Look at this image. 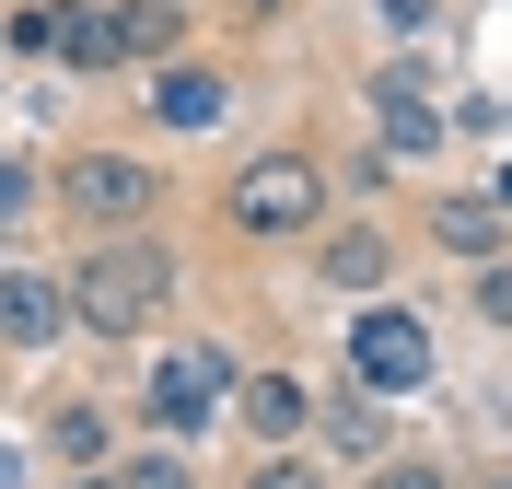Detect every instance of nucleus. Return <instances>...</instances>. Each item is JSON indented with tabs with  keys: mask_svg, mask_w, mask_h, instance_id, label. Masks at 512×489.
Segmentation results:
<instances>
[{
	"mask_svg": "<svg viewBox=\"0 0 512 489\" xmlns=\"http://www.w3.org/2000/svg\"><path fill=\"white\" fill-rule=\"evenodd\" d=\"M478 315H489V326H512V268H478Z\"/></svg>",
	"mask_w": 512,
	"mask_h": 489,
	"instance_id": "17",
	"label": "nucleus"
},
{
	"mask_svg": "<svg viewBox=\"0 0 512 489\" xmlns=\"http://www.w3.org/2000/svg\"><path fill=\"white\" fill-rule=\"evenodd\" d=\"M59 198H70V210H82L94 233H128V222H140V210L163 198V175H152L140 152H82V163L59 175Z\"/></svg>",
	"mask_w": 512,
	"mask_h": 489,
	"instance_id": "6",
	"label": "nucleus"
},
{
	"mask_svg": "<svg viewBox=\"0 0 512 489\" xmlns=\"http://www.w3.org/2000/svg\"><path fill=\"white\" fill-rule=\"evenodd\" d=\"M152 117H163V129H222V117H233V82H222L210 59H163Z\"/></svg>",
	"mask_w": 512,
	"mask_h": 489,
	"instance_id": "10",
	"label": "nucleus"
},
{
	"mask_svg": "<svg viewBox=\"0 0 512 489\" xmlns=\"http://www.w3.org/2000/svg\"><path fill=\"white\" fill-rule=\"evenodd\" d=\"M419 82H431V70H419V59H396V70H384V82H373V129H384V152H443V117H431V94H419Z\"/></svg>",
	"mask_w": 512,
	"mask_h": 489,
	"instance_id": "8",
	"label": "nucleus"
},
{
	"mask_svg": "<svg viewBox=\"0 0 512 489\" xmlns=\"http://www.w3.org/2000/svg\"><path fill=\"white\" fill-rule=\"evenodd\" d=\"M326 210V163L315 152H256L245 175L222 187V222L233 233H303Z\"/></svg>",
	"mask_w": 512,
	"mask_h": 489,
	"instance_id": "3",
	"label": "nucleus"
},
{
	"mask_svg": "<svg viewBox=\"0 0 512 489\" xmlns=\"http://www.w3.org/2000/svg\"><path fill=\"white\" fill-rule=\"evenodd\" d=\"M384 268H396V245H384L373 222H338L315 245V280H326V292H384Z\"/></svg>",
	"mask_w": 512,
	"mask_h": 489,
	"instance_id": "11",
	"label": "nucleus"
},
{
	"mask_svg": "<svg viewBox=\"0 0 512 489\" xmlns=\"http://www.w3.org/2000/svg\"><path fill=\"white\" fill-rule=\"evenodd\" d=\"M489 489H512V478H489Z\"/></svg>",
	"mask_w": 512,
	"mask_h": 489,
	"instance_id": "20",
	"label": "nucleus"
},
{
	"mask_svg": "<svg viewBox=\"0 0 512 489\" xmlns=\"http://www.w3.org/2000/svg\"><path fill=\"white\" fill-rule=\"evenodd\" d=\"M431 245H443V257L501 268V210H489V198H443V210H431Z\"/></svg>",
	"mask_w": 512,
	"mask_h": 489,
	"instance_id": "12",
	"label": "nucleus"
},
{
	"mask_svg": "<svg viewBox=\"0 0 512 489\" xmlns=\"http://www.w3.org/2000/svg\"><path fill=\"white\" fill-rule=\"evenodd\" d=\"M233 408H245V431L268 443V455H291V443L315 431V396H303V373H233Z\"/></svg>",
	"mask_w": 512,
	"mask_h": 489,
	"instance_id": "7",
	"label": "nucleus"
},
{
	"mask_svg": "<svg viewBox=\"0 0 512 489\" xmlns=\"http://www.w3.org/2000/svg\"><path fill=\"white\" fill-rule=\"evenodd\" d=\"M59 326H70L59 268H0V350H47Z\"/></svg>",
	"mask_w": 512,
	"mask_h": 489,
	"instance_id": "9",
	"label": "nucleus"
},
{
	"mask_svg": "<svg viewBox=\"0 0 512 489\" xmlns=\"http://www.w3.org/2000/svg\"><path fill=\"white\" fill-rule=\"evenodd\" d=\"M350 373H361V396H419L431 385V326H419L408 303H373V315L350 326Z\"/></svg>",
	"mask_w": 512,
	"mask_h": 489,
	"instance_id": "5",
	"label": "nucleus"
},
{
	"mask_svg": "<svg viewBox=\"0 0 512 489\" xmlns=\"http://www.w3.org/2000/svg\"><path fill=\"white\" fill-rule=\"evenodd\" d=\"M175 280H187L175 245H152V233H94V245L59 268V303H70V326H94V338H140V326L175 315Z\"/></svg>",
	"mask_w": 512,
	"mask_h": 489,
	"instance_id": "1",
	"label": "nucleus"
},
{
	"mask_svg": "<svg viewBox=\"0 0 512 489\" xmlns=\"http://www.w3.org/2000/svg\"><path fill=\"white\" fill-rule=\"evenodd\" d=\"M384 24H396V35H419V24H431V0H384Z\"/></svg>",
	"mask_w": 512,
	"mask_h": 489,
	"instance_id": "18",
	"label": "nucleus"
},
{
	"mask_svg": "<svg viewBox=\"0 0 512 489\" xmlns=\"http://www.w3.org/2000/svg\"><path fill=\"white\" fill-rule=\"evenodd\" d=\"M489 210H501V222H512V163H501V175H489Z\"/></svg>",
	"mask_w": 512,
	"mask_h": 489,
	"instance_id": "19",
	"label": "nucleus"
},
{
	"mask_svg": "<svg viewBox=\"0 0 512 489\" xmlns=\"http://www.w3.org/2000/svg\"><path fill=\"white\" fill-rule=\"evenodd\" d=\"M117 489H198V478H187V455H128Z\"/></svg>",
	"mask_w": 512,
	"mask_h": 489,
	"instance_id": "14",
	"label": "nucleus"
},
{
	"mask_svg": "<svg viewBox=\"0 0 512 489\" xmlns=\"http://www.w3.org/2000/svg\"><path fill=\"white\" fill-rule=\"evenodd\" d=\"M47 455H59V466H105V455H117V443H105V408H82V396H70L59 420H47Z\"/></svg>",
	"mask_w": 512,
	"mask_h": 489,
	"instance_id": "13",
	"label": "nucleus"
},
{
	"mask_svg": "<svg viewBox=\"0 0 512 489\" xmlns=\"http://www.w3.org/2000/svg\"><path fill=\"white\" fill-rule=\"evenodd\" d=\"M175 35H187V0H94V12H59V59L128 70V59H163Z\"/></svg>",
	"mask_w": 512,
	"mask_h": 489,
	"instance_id": "2",
	"label": "nucleus"
},
{
	"mask_svg": "<svg viewBox=\"0 0 512 489\" xmlns=\"http://www.w3.org/2000/svg\"><path fill=\"white\" fill-rule=\"evenodd\" d=\"M233 373H245V361H233L222 338H187V350H163V361H152V385H140V396H152V420L187 443V431H210V420L233 408Z\"/></svg>",
	"mask_w": 512,
	"mask_h": 489,
	"instance_id": "4",
	"label": "nucleus"
},
{
	"mask_svg": "<svg viewBox=\"0 0 512 489\" xmlns=\"http://www.w3.org/2000/svg\"><path fill=\"white\" fill-rule=\"evenodd\" d=\"M245 489H326V478H315V455H268Z\"/></svg>",
	"mask_w": 512,
	"mask_h": 489,
	"instance_id": "15",
	"label": "nucleus"
},
{
	"mask_svg": "<svg viewBox=\"0 0 512 489\" xmlns=\"http://www.w3.org/2000/svg\"><path fill=\"white\" fill-rule=\"evenodd\" d=\"M373 489H443V466H419V455H396V466H373Z\"/></svg>",
	"mask_w": 512,
	"mask_h": 489,
	"instance_id": "16",
	"label": "nucleus"
}]
</instances>
